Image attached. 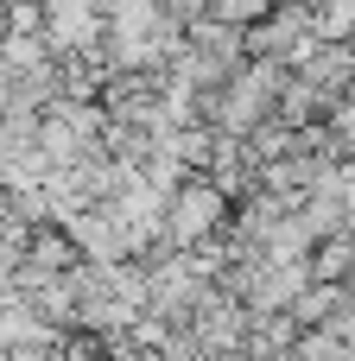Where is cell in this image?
Segmentation results:
<instances>
[{"mask_svg":"<svg viewBox=\"0 0 355 361\" xmlns=\"http://www.w3.org/2000/svg\"><path fill=\"white\" fill-rule=\"evenodd\" d=\"M229 197L210 184V178H191L172 203H165V235H159V247L165 254H203L210 241H222L229 235Z\"/></svg>","mask_w":355,"mask_h":361,"instance_id":"obj_1","label":"cell"}]
</instances>
